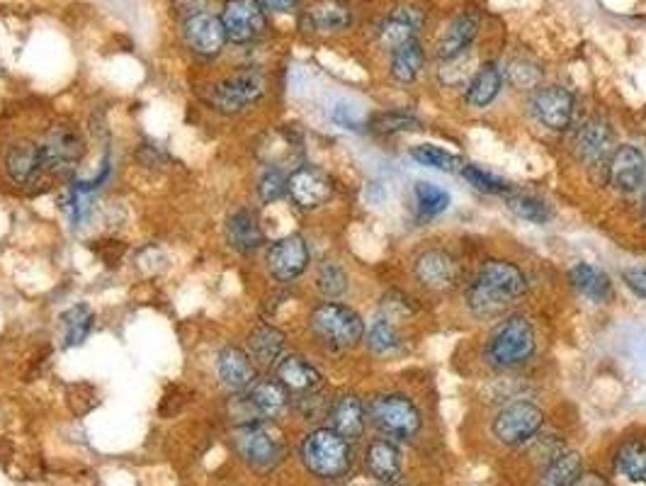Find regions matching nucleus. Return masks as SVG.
<instances>
[{
  "mask_svg": "<svg viewBox=\"0 0 646 486\" xmlns=\"http://www.w3.org/2000/svg\"><path fill=\"white\" fill-rule=\"evenodd\" d=\"M270 95L268 73L258 66H236L209 78L200 88V103L204 110L221 120H238L248 115Z\"/></svg>",
  "mask_w": 646,
  "mask_h": 486,
  "instance_id": "obj_1",
  "label": "nucleus"
},
{
  "mask_svg": "<svg viewBox=\"0 0 646 486\" xmlns=\"http://www.w3.org/2000/svg\"><path fill=\"white\" fill-rule=\"evenodd\" d=\"M365 321L360 312L343 302H323L314 304L306 314V333L323 353L338 355L345 350L360 346L365 338Z\"/></svg>",
  "mask_w": 646,
  "mask_h": 486,
  "instance_id": "obj_2",
  "label": "nucleus"
},
{
  "mask_svg": "<svg viewBox=\"0 0 646 486\" xmlns=\"http://www.w3.org/2000/svg\"><path fill=\"white\" fill-rule=\"evenodd\" d=\"M0 175L8 185L22 192L47 188L51 175L37 134H13L0 144Z\"/></svg>",
  "mask_w": 646,
  "mask_h": 486,
  "instance_id": "obj_3",
  "label": "nucleus"
},
{
  "mask_svg": "<svg viewBox=\"0 0 646 486\" xmlns=\"http://www.w3.org/2000/svg\"><path fill=\"white\" fill-rule=\"evenodd\" d=\"M299 460L311 477L336 482L353 467V443L331 426L311 428L299 443Z\"/></svg>",
  "mask_w": 646,
  "mask_h": 486,
  "instance_id": "obj_4",
  "label": "nucleus"
},
{
  "mask_svg": "<svg viewBox=\"0 0 646 486\" xmlns=\"http://www.w3.org/2000/svg\"><path fill=\"white\" fill-rule=\"evenodd\" d=\"M39 141H42L44 158H47L51 183L54 180L68 183L71 178H76V171L88 156V139H85L81 124L61 117V120L49 122L39 132Z\"/></svg>",
  "mask_w": 646,
  "mask_h": 486,
  "instance_id": "obj_5",
  "label": "nucleus"
},
{
  "mask_svg": "<svg viewBox=\"0 0 646 486\" xmlns=\"http://www.w3.org/2000/svg\"><path fill=\"white\" fill-rule=\"evenodd\" d=\"M231 452L253 472H272L287 457V443L275 423H243L231 426Z\"/></svg>",
  "mask_w": 646,
  "mask_h": 486,
  "instance_id": "obj_6",
  "label": "nucleus"
},
{
  "mask_svg": "<svg viewBox=\"0 0 646 486\" xmlns=\"http://www.w3.org/2000/svg\"><path fill=\"white\" fill-rule=\"evenodd\" d=\"M535 353V329L525 316H508L493 329L486 341L484 358L491 367L510 370L527 363Z\"/></svg>",
  "mask_w": 646,
  "mask_h": 486,
  "instance_id": "obj_7",
  "label": "nucleus"
},
{
  "mask_svg": "<svg viewBox=\"0 0 646 486\" xmlns=\"http://www.w3.org/2000/svg\"><path fill=\"white\" fill-rule=\"evenodd\" d=\"M367 421L389 438H413L421 431V411L411 399L396 392H382L365 404Z\"/></svg>",
  "mask_w": 646,
  "mask_h": 486,
  "instance_id": "obj_8",
  "label": "nucleus"
},
{
  "mask_svg": "<svg viewBox=\"0 0 646 486\" xmlns=\"http://www.w3.org/2000/svg\"><path fill=\"white\" fill-rule=\"evenodd\" d=\"M221 241L236 258H255L268 246L263 219L251 205H234L221 219Z\"/></svg>",
  "mask_w": 646,
  "mask_h": 486,
  "instance_id": "obj_9",
  "label": "nucleus"
},
{
  "mask_svg": "<svg viewBox=\"0 0 646 486\" xmlns=\"http://www.w3.org/2000/svg\"><path fill=\"white\" fill-rule=\"evenodd\" d=\"M263 268L275 285H292L311 268L309 241L302 234H285L268 241L263 251Z\"/></svg>",
  "mask_w": 646,
  "mask_h": 486,
  "instance_id": "obj_10",
  "label": "nucleus"
},
{
  "mask_svg": "<svg viewBox=\"0 0 646 486\" xmlns=\"http://www.w3.org/2000/svg\"><path fill=\"white\" fill-rule=\"evenodd\" d=\"M180 37H183L187 52L202 64H214L221 59V54L226 52V44H229L219 15L207 13V10L187 13L183 25H180Z\"/></svg>",
  "mask_w": 646,
  "mask_h": 486,
  "instance_id": "obj_11",
  "label": "nucleus"
},
{
  "mask_svg": "<svg viewBox=\"0 0 646 486\" xmlns=\"http://www.w3.org/2000/svg\"><path fill=\"white\" fill-rule=\"evenodd\" d=\"M219 20L234 47H251L268 35V13L258 0H224Z\"/></svg>",
  "mask_w": 646,
  "mask_h": 486,
  "instance_id": "obj_12",
  "label": "nucleus"
},
{
  "mask_svg": "<svg viewBox=\"0 0 646 486\" xmlns=\"http://www.w3.org/2000/svg\"><path fill=\"white\" fill-rule=\"evenodd\" d=\"M212 370L214 382H217V387L226 397H229V394L246 392V389L263 375V372L258 370V365L251 360V355L246 353V348L234 341L224 343V346L214 353Z\"/></svg>",
  "mask_w": 646,
  "mask_h": 486,
  "instance_id": "obj_13",
  "label": "nucleus"
},
{
  "mask_svg": "<svg viewBox=\"0 0 646 486\" xmlns=\"http://www.w3.org/2000/svg\"><path fill=\"white\" fill-rule=\"evenodd\" d=\"M336 195L333 178L319 166H299L287 178V200L299 212H316Z\"/></svg>",
  "mask_w": 646,
  "mask_h": 486,
  "instance_id": "obj_14",
  "label": "nucleus"
},
{
  "mask_svg": "<svg viewBox=\"0 0 646 486\" xmlns=\"http://www.w3.org/2000/svg\"><path fill=\"white\" fill-rule=\"evenodd\" d=\"M544 426V411L532 401H513L493 421V435L503 445L518 448V445L532 443L535 435Z\"/></svg>",
  "mask_w": 646,
  "mask_h": 486,
  "instance_id": "obj_15",
  "label": "nucleus"
},
{
  "mask_svg": "<svg viewBox=\"0 0 646 486\" xmlns=\"http://www.w3.org/2000/svg\"><path fill=\"white\" fill-rule=\"evenodd\" d=\"M272 377L287 389L292 399L319 394L323 392V384H326L323 372L302 353L282 355L280 363L272 367Z\"/></svg>",
  "mask_w": 646,
  "mask_h": 486,
  "instance_id": "obj_16",
  "label": "nucleus"
},
{
  "mask_svg": "<svg viewBox=\"0 0 646 486\" xmlns=\"http://www.w3.org/2000/svg\"><path fill=\"white\" fill-rule=\"evenodd\" d=\"M241 346L246 348L260 372H272V367L287 353V333L268 319L255 321L251 329L243 333Z\"/></svg>",
  "mask_w": 646,
  "mask_h": 486,
  "instance_id": "obj_17",
  "label": "nucleus"
},
{
  "mask_svg": "<svg viewBox=\"0 0 646 486\" xmlns=\"http://www.w3.org/2000/svg\"><path fill=\"white\" fill-rule=\"evenodd\" d=\"M532 112L547 129L564 132L574 120V93L564 86H542L532 93Z\"/></svg>",
  "mask_w": 646,
  "mask_h": 486,
  "instance_id": "obj_18",
  "label": "nucleus"
},
{
  "mask_svg": "<svg viewBox=\"0 0 646 486\" xmlns=\"http://www.w3.org/2000/svg\"><path fill=\"white\" fill-rule=\"evenodd\" d=\"M326 421L333 431L343 435L345 440L350 443H357V440L365 435L367 428V411H365V401L360 399V394L350 392H340L328 401V411H326Z\"/></svg>",
  "mask_w": 646,
  "mask_h": 486,
  "instance_id": "obj_19",
  "label": "nucleus"
},
{
  "mask_svg": "<svg viewBox=\"0 0 646 486\" xmlns=\"http://www.w3.org/2000/svg\"><path fill=\"white\" fill-rule=\"evenodd\" d=\"M615 132L603 117H591L576 134V156L586 166H605L615 151Z\"/></svg>",
  "mask_w": 646,
  "mask_h": 486,
  "instance_id": "obj_20",
  "label": "nucleus"
},
{
  "mask_svg": "<svg viewBox=\"0 0 646 486\" xmlns=\"http://www.w3.org/2000/svg\"><path fill=\"white\" fill-rule=\"evenodd\" d=\"M476 280L508 304L513 302V299L523 297L527 292V278L523 270L515 263L501 261V258H493V261H486L481 265Z\"/></svg>",
  "mask_w": 646,
  "mask_h": 486,
  "instance_id": "obj_21",
  "label": "nucleus"
},
{
  "mask_svg": "<svg viewBox=\"0 0 646 486\" xmlns=\"http://www.w3.org/2000/svg\"><path fill=\"white\" fill-rule=\"evenodd\" d=\"M608 173L612 188L617 192H625V195H632V192H637L644 183L646 158L637 146H617L608 161Z\"/></svg>",
  "mask_w": 646,
  "mask_h": 486,
  "instance_id": "obj_22",
  "label": "nucleus"
},
{
  "mask_svg": "<svg viewBox=\"0 0 646 486\" xmlns=\"http://www.w3.org/2000/svg\"><path fill=\"white\" fill-rule=\"evenodd\" d=\"M476 35H479V15L474 10H464L445 25V30L440 32L438 44H435V54L438 59L447 61L455 56L464 54L469 49V44H474Z\"/></svg>",
  "mask_w": 646,
  "mask_h": 486,
  "instance_id": "obj_23",
  "label": "nucleus"
},
{
  "mask_svg": "<svg viewBox=\"0 0 646 486\" xmlns=\"http://www.w3.org/2000/svg\"><path fill=\"white\" fill-rule=\"evenodd\" d=\"M95 324H98V314L88 302H76L66 307L59 314V321H56V326H59V346L64 350L81 348L90 338V333L95 331Z\"/></svg>",
  "mask_w": 646,
  "mask_h": 486,
  "instance_id": "obj_24",
  "label": "nucleus"
},
{
  "mask_svg": "<svg viewBox=\"0 0 646 486\" xmlns=\"http://www.w3.org/2000/svg\"><path fill=\"white\" fill-rule=\"evenodd\" d=\"M423 20V10L411 8V5H408V8H396L394 13L379 25V44H382L384 49H389V52H394L401 44L418 39Z\"/></svg>",
  "mask_w": 646,
  "mask_h": 486,
  "instance_id": "obj_25",
  "label": "nucleus"
},
{
  "mask_svg": "<svg viewBox=\"0 0 646 486\" xmlns=\"http://www.w3.org/2000/svg\"><path fill=\"white\" fill-rule=\"evenodd\" d=\"M413 275L428 290H445L455 280V261L442 248H428V251L418 253L416 263H413Z\"/></svg>",
  "mask_w": 646,
  "mask_h": 486,
  "instance_id": "obj_26",
  "label": "nucleus"
},
{
  "mask_svg": "<svg viewBox=\"0 0 646 486\" xmlns=\"http://www.w3.org/2000/svg\"><path fill=\"white\" fill-rule=\"evenodd\" d=\"M365 469L382 484H394L401 477V452L387 438L372 440L365 448Z\"/></svg>",
  "mask_w": 646,
  "mask_h": 486,
  "instance_id": "obj_27",
  "label": "nucleus"
},
{
  "mask_svg": "<svg viewBox=\"0 0 646 486\" xmlns=\"http://www.w3.org/2000/svg\"><path fill=\"white\" fill-rule=\"evenodd\" d=\"M501 88H503L501 69H498L493 61H486V64H481L479 69L474 71V76L469 78L464 98H467V105L476 107V110H484V107H489L493 100L498 98Z\"/></svg>",
  "mask_w": 646,
  "mask_h": 486,
  "instance_id": "obj_28",
  "label": "nucleus"
},
{
  "mask_svg": "<svg viewBox=\"0 0 646 486\" xmlns=\"http://www.w3.org/2000/svg\"><path fill=\"white\" fill-rule=\"evenodd\" d=\"M569 282L578 295L591 299L595 304L608 302L612 297V282L608 273H603V270L595 268L591 263H576L569 270Z\"/></svg>",
  "mask_w": 646,
  "mask_h": 486,
  "instance_id": "obj_29",
  "label": "nucleus"
},
{
  "mask_svg": "<svg viewBox=\"0 0 646 486\" xmlns=\"http://www.w3.org/2000/svg\"><path fill=\"white\" fill-rule=\"evenodd\" d=\"M615 465L617 477L627 479L629 484L646 486V440L642 438H629L620 445L615 452Z\"/></svg>",
  "mask_w": 646,
  "mask_h": 486,
  "instance_id": "obj_30",
  "label": "nucleus"
},
{
  "mask_svg": "<svg viewBox=\"0 0 646 486\" xmlns=\"http://www.w3.org/2000/svg\"><path fill=\"white\" fill-rule=\"evenodd\" d=\"M314 290L326 299V302H338L348 295L350 275L338 261H321L314 273Z\"/></svg>",
  "mask_w": 646,
  "mask_h": 486,
  "instance_id": "obj_31",
  "label": "nucleus"
},
{
  "mask_svg": "<svg viewBox=\"0 0 646 486\" xmlns=\"http://www.w3.org/2000/svg\"><path fill=\"white\" fill-rule=\"evenodd\" d=\"M425 66V52L418 39H411V42L401 44L391 52V76L399 83H413L418 76H421Z\"/></svg>",
  "mask_w": 646,
  "mask_h": 486,
  "instance_id": "obj_32",
  "label": "nucleus"
},
{
  "mask_svg": "<svg viewBox=\"0 0 646 486\" xmlns=\"http://www.w3.org/2000/svg\"><path fill=\"white\" fill-rule=\"evenodd\" d=\"M581 474V455L578 452H559L554 460L544 465L537 486H571Z\"/></svg>",
  "mask_w": 646,
  "mask_h": 486,
  "instance_id": "obj_33",
  "label": "nucleus"
},
{
  "mask_svg": "<svg viewBox=\"0 0 646 486\" xmlns=\"http://www.w3.org/2000/svg\"><path fill=\"white\" fill-rule=\"evenodd\" d=\"M287 178L289 173L285 168H280L277 163H268L263 171L255 178V197H258L260 205H277L280 200L287 197Z\"/></svg>",
  "mask_w": 646,
  "mask_h": 486,
  "instance_id": "obj_34",
  "label": "nucleus"
},
{
  "mask_svg": "<svg viewBox=\"0 0 646 486\" xmlns=\"http://www.w3.org/2000/svg\"><path fill=\"white\" fill-rule=\"evenodd\" d=\"M304 22L306 27L314 32H340V30H348L353 18H350L348 10L340 8V5L326 3V5H319V8L309 10V13L304 15Z\"/></svg>",
  "mask_w": 646,
  "mask_h": 486,
  "instance_id": "obj_35",
  "label": "nucleus"
},
{
  "mask_svg": "<svg viewBox=\"0 0 646 486\" xmlns=\"http://www.w3.org/2000/svg\"><path fill=\"white\" fill-rule=\"evenodd\" d=\"M413 200H416L418 217L433 219L450 207V192L442 190L440 185L421 180V183L413 185Z\"/></svg>",
  "mask_w": 646,
  "mask_h": 486,
  "instance_id": "obj_36",
  "label": "nucleus"
},
{
  "mask_svg": "<svg viewBox=\"0 0 646 486\" xmlns=\"http://www.w3.org/2000/svg\"><path fill=\"white\" fill-rule=\"evenodd\" d=\"M464 302H467V309L479 319H491V316L503 314L510 307L508 302H503L501 297L493 295L491 290H486L479 280H474L472 285L464 292Z\"/></svg>",
  "mask_w": 646,
  "mask_h": 486,
  "instance_id": "obj_37",
  "label": "nucleus"
},
{
  "mask_svg": "<svg viewBox=\"0 0 646 486\" xmlns=\"http://www.w3.org/2000/svg\"><path fill=\"white\" fill-rule=\"evenodd\" d=\"M411 156L416 158L421 166L435 168V171H442V173H462L464 168V161L457 154H450V151L440 149V146H433V144L413 146Z\"/></svg>",
  "mask_w": 646,
  "mask_h": 486,
  "instance_id": "obj_38",
  "label": "nucleus"
},
{
  "mask_svg": "<svg viewBox=\"0 0 646 486\" xmlns=\"http://www.w3.org/2000/svg\"><path fill=\"white\" fill-rule=\"evenodd\" d=\"M367 350L374 355H389L401 346V338L396 326L389 319H377L370 329H365V338H362Z\"/></svg>",
  "mask_w": 646,
  "mask_h": 486,
  "instance_id": "obj_39",
  "label": "nucleus"
},
{
  "mask_svg": "<svg viewBox=\"0 0 646 486\" xmlns=\"http://www.w3.org/2000/svg\"><path fill=\"white\" fill-rule=\"evenodd\" d=\"M506 205L510 212H515L520 219H525V222L544 224L549 219V207L544 205L540 197L527 195V192L510 190L506 195Z\"/></svg>",
  "mask_w": 646,
  "mask_h": 486,
  "instance_id": "obj_40",
  "label": "nucleus"
},
{
  "mask_svg": "<svg viewBox=\"0 0 646 486\" xmlns=\"http://www.w3.org/2000/svg\"><path fill=\"white\" fill-rule=\"evenodd\" d=\"M370 132L374 134H399V132H411V129L421 127L418 117H413L411 112L404 110H389V112H377V115L370 117L367 122Z\"/></svg>",
  "mask_w": 646,
  "mask_h": 486,
  "instance_id": "obj_41",
  "label": "nucleus"
},
{
  "mask_svg": "<svg viewBox=\"0 0 646 486\" xmlns=\"http://www.w3.org/2000/svg\"><path fill=\"white\" fill-rule=\"evenodd\" d=\"M462 175L467 183H472L476 190L486 192V195H508V192L513 190L506 180H501L498 175L484 171L481 166H472V163H467V166L462 168Z\"/></svg>",
  "mask_w": 646,
  "mask_h": 486,
  "instance_id": "obj_42",
  "label": "nucleus"
},
{
  "mask_svg": "<svg viewBox=\"0 0 646 486\" xmlns=\"http://www.w3.org/2000/svg\"><path fill=\"white\" fill-rule=\"evenodd\" d=\"M508 81L518 90H537L542 83V71L527 59H515L508 64Z\"/></svg>",
  "mask_w": 646,
  "mask_h": 486,
  "instance_id": "obj_43",
  "label": "nucleus"
},
{
  "mask_svg": "<svg viewBox=\"0 0 646 486\" xmlns=\"http://www.w3.org/2000/svg\"><path fill=\"white\" fill-rule=\"evenodd\" d=\"M622 280L627 282L629 290L637 292L639 297L646 299V263L634 265V268H627L625 273H622Z\"/></svg>",
  "mask_w": 646,
  "mask_h": 486,
  "instance_id": "obj_44",
  "label": "nucleus"
},
{
  "mask_svg": "<svg viewBox=\"0 0 646 486\" xmlns=\"http://www.w3.org/2000/svg\"><path fill=\"white\" fill-rule=\"evenodd\" d=\"M331 120L340 124V127H345V129H360L362 124L360 120H357L355 117V110L353 107H348V105H338V107H333V112H331Z\"/></svg>",
  "mask_w": 646,
  "mask_h": 486,
  "instance_id": "obj_45",
  "label": "nucleus"
},
{
  "mask_svg": "<svg viewBox=\"0 0 646 486\" xmlns=\"http://www.w3.org/2000/svg\"><path fill=\"white\" fill-rule=\"evenodd\" d=\"M263 5L265 13H275V15H289L299 8V0H258Z\"/></svg>",
  "mask_w": 646,
  "mask_h": 486,
  "instance_id": "obj_46",
  "label": "nucleus"
},
{
  "mask_svg": "<svg viewBox=\"0 0 646 486\" xmlns=\"http://www.w3.org/2000/svg\"><path fill=\"white\" fill-rule=\"evenodd\" d=\"M571 486H610V482L598 472H581Z\"/></svg>",
  "mask_w": 646,
  "mask_h": 486,
  "instance_id": "obj_47",
  "label": "nucleus"
},
{
  "mask_svg": "<svg viewBox=\"0 0 646 486\" xmlns=\"http://www.w3.org/2000/svg\"><path fill=\"white\" fill-rule=\"evenodd\" d=\"M644 214H646V200H644Z\"/></svg>",
  "mask_w": 646,
  "mask_h": 486,
  "instance_id": "obj_48",
  "label": "nucleus"
}]
</instances>
